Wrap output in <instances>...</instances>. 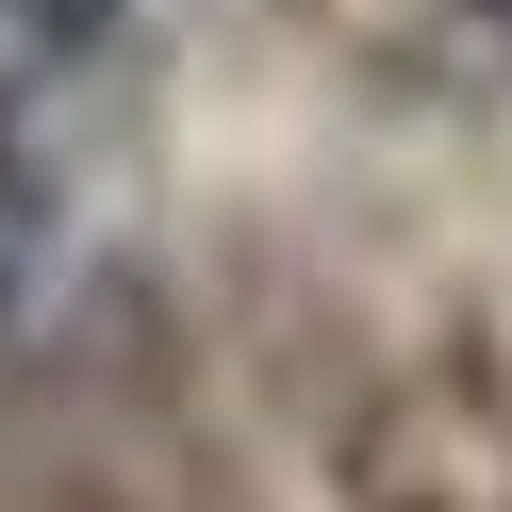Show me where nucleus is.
<instances>
[{
  "instance_id": "nucleus-1",
  "label": "nucleus",
  "mask_w": 512,
  "mask_h": 512,
  "mask_svg": "<svg viewBox=\"0 0 512 512\" xmlns=\"http://www.w3.org/2000/svg\"><path fill=\"white\" fill-rule=\"evenodd\" d=\"M116 50V0H0V116H34L50 83H83Z\"/></svg>"
},
{
  "instance_id": "nucleus-2",
  "label": "nucleus",
  "mask_w": 512,
  "mask_h": 512,
  "mask_svg": "<svg viewBox=\"0 0 512 512\" xmlns=\"http://www.w3.org/2000/svg\"><path fill=\"white\" fill-rule=\"evenodd\" d=\"M34 281H50V182H34V149L0 133V331L34 314Z\"/></svg>"
},
{
  "instance_id": "nucleus-3",
  "label": "nucleus",
  "mask_w": 512,
  "mask_h": 512,
  "mask_svg": "<svg viewBox=\"0 0 512 512\" xmlns=\"http://www.w3.org/2000/svg\"><path fill=\"white\" fill-rule=\"evenodd\" d=\"M463 17H496V34H512V0H463Z\"/></svg>"
}]
</instances>
